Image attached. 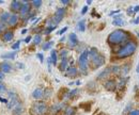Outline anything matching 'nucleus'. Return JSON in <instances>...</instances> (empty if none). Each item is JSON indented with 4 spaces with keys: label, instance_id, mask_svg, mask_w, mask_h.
<instances>
[{
    "label": "nucleus",
    "instance_id": "obj_1",
    "mask_svg": "<svg viewBox=\"0 0 139 115\" xmlns=\"http://www.w3.org/2000/svg\"><path fill=\"white\" fill-rule=\"evenodd\" d=\"M129 39H130V34L127 32L124 31V30L117 29L109 34V36H108V39H107V42H108V44H110V45H118L121 43H125Z\"/></svg>",
    "mask_w": 139,
    "mask_h": 115
},
{
    "label": "nucleus",
    "instance_id": "obj_2",
    "mask_svg": "<svg viewBox=\"0 0 139 115\" xmlns=\"http://www.w3.org/2000/svg\"><path fill=\"white\" fill-rule=\"evenodd\" d=\"M136 49H137V44L135 43V42H129V43H126L122 48H120V49L116 52L117 58L124 59V58L131 57L132 54L135 53Z\"/></svg>",
    "mask_w": 139,
    "mask_h": 115
},
{
    "label": "nucleus",
    "instance_id": "obj_3",
    "mask_svg": "<svg viewBox=\"0 0 139 115\" xmlns=\"http://www.w3.org/2000/svg\"><path fill=\"white\" fill-rule=\"evenodd\" d=\"M49 109H48L45 101H35L30 108V113L32 115H44Z\"/></svg>",
    "mask_w": 139,
    "mask_h": 115
},
{
    "label": "nucleus",
    "instance_id": "obj_4",
    "mask_svg": "<svg viewBox=\"0 0 139 115\" xmlns=\"http://www.w3.org/2000/svg\"><path fill=\"white\" fill-rule=\"evenodd\" d=\"M90 56V52L89 50H84L83 52H81V54L79 56V59H78V64H79V67H80V70L82 74L87 75L88 72V58Z\"/></svg>",
    "mask_w": 139,
    "mask_h": 115
},
{
    "label": "nucleus",
    "instance_id": "obj_5",
    "mask_svg": "<svg viewBox=\"0 0 139 115\" xmlns=\"http://www.w3.org/2000/svg\"><path fill=\"white\" fill-rule=\"evenodd\" d=\"M92 65H93V67H100V66H102L103 64L105 63V57L104 56H102V54L98 53V54H95L94 57H92Z\"/></svg>",
    "mask_w": 139,
    "mask_h": 115
},
{
    "label": "nucleus",
    "instance_id": "obj_6",
    "mask_svg": "<svg viewBox=\"0 0 139 115\" xmlns=\"http://www.w3.org/2000/svg\"><path fill=\"white\" fill-rule=\"evenodd\" d=\"M64 14H65V9H64V8H59V9H57L55 15H54V17L51 18L52 21L55 22L56 25H58V23L62 20V18L64 17Z\"/></svg>",
    "mask_w": 139,
    "mask_h": 115
},
{
    "label": "nucleus",
    "instance_id": "obj_7",
    "mask_svg": "<svg viewBox=\"0 0 139 115\" xmlns=\"http://www.w3.org/2000/svg\"><path fill=\"white\" fill-rule=\"evenodd\" d=\"M18 104H19V100H18V97H17V95L14 94V93L10 94V100H9L8 104H7L8 109H14Z\"/></svg>",
    "mask_w": 139,
    "mask_h": 115
},
{
    "label": "nucleus",
    "instance_id": "obj_8",
    "mask_svg": "<svg viewBox=\"0 0 139 115\" xmlns=\"http://www.w3.org/2000/svg\"><path fill=\"white\" fill-rule=\"evenodd\" d=\"M117 87H118V84H117V82L114 80H107L106 83H105V88L107 91H110V92L116 91Z\"/></svg>",
    "mask_w": 139,
    "mask_h": 115
},
{
    "label": "nucleus",
    "instance_id": "obj_9",
    "mask_svg": "<svg viewBox=\"0 0 139 115\" xmlns=\"http://www.w3.org/2000/svg\"><path fill=\"white\" fill-rule=\"evenodd\" d=\"M63 107H64V105L62 104V102H60V104H54L49 108V112H51L52 114H57V113H59L60 111L62 110Z\"/></svg>",
    "mask_w": 139,
    "mask_h": 115
},
{
    "label": "nucleus",
    "instance_id": "obj_10",
    "mask_svg": "<svg viewBox=\"0 0 139 115\" xmlns=\"http://www.w3.org/2000/svg\"><path fill=\"white\" fill-rule=\"evenodd\" d=\"M32 97L34 99H37V100H40L42 98H44V90L41 88V87L34 90L33 93H32Z\"/></svg>",
    "mask_w": 139,
    "mask_h": 115
},
{
    "label": "nucleus",
    "instance_id": "obj_11",
    "mask_svg": "<svg viewBox=\"0 0 139 115\" xmlns=\"http://www.w3.org/2000/svg\"><path fill=\"white\" fill-rule=\"evenodd\" d=\"M0 69H1L2 72H10L12 70V65L9 63V62H3L0 64Z\"/></svg>",
    "mask_w": 139,
    "mask_h": 115
},
{
    "label": "nucleus",
    "instance_id": "obj_12",
    "mask_svg": "<svg viewBox=\"0 0 139 115\" xmlns=\"http://www.w3.org/2000/svg\"><path fill=\"white\" fill-rule=\"evenodd\" d=\"M29 11H30V5H29V3H27V1H25L23 3V7H22V9H20V14H22V16H25V15H27L28 13H29Z\"/></svg>",
    "mask_w": 139,
    "mask_h": 115
},
{
    "label": "nucleus",
    "instance_id": "obj_13",
    "mask_svg": "<svg viewBox=\"0 0 139 115\" xmlns=\"http://www.w3.org/2000/svg\"><path fill=\"white\" fill-rule=\"evenodd\" d=\"M13 37H14V34L12 31H7L2 34V40L4 42H10V41L13 40Z\"/></svg>",
    "mask_w": 139,
    "mask_h": 115
},
{
    "label": "nucleus",
    "instance_id": "obj_14",
    "mask_svg": "<svg viewBox=\"0 0 139 115\" xmlns=\"http://www.w3.org/2000/svg\"><path fill=\"white\" fill-rule=\"evenodd\" d=\"M22 7H23V3L22 2H19V1H13L11 3V9L13 10L14 12H17V11H20V9H22Z\"/></svg>",
    "mask_w": 139,
    "mask_h": 115
},
{
    "label": "nucleus",
    "instance_id": "obj_15",
    "mask_svg": "<svg viewBox=\"0 0 139 115\" xmlns=\"http://www.w3.org/2000/svg\"><path fill=\"white\" fill-rule=\"evenodd\" d=\"M77 44H78L77 35H76L75 33L70 34V46H71V47H75Z\"/></svg>",
    "mask_w": 139,
    "mask_h": 115
},
{
    "label": "nucleus",
    "instance_id": "obj_16",
    "mask_svg": "<svg viewBox=\"0 0 139 115\" xmlns=\"http://www.w3.org/2000/svg\"><path fill=\"white\" fill-rule=\"evenodd\" d=\"M17 21H18V16L15 15V14H12L9 18V20H8V23L10 26H15L17 23Z\"/></svg>",
    "mask_w": 139,
    "mask_h": 115
},
{
    "label": "nucleus",
    "instance_id": "obj_17",
    "mask_svg": "<svg viewBox=\"0 0 139 115\" xmlns=\"http://www.w3.org/2000/svg\"><path fill=\"white\" fill-rule=\"evenodd\" d=\"M78 75V70L75 67H69L66 69V76H70V77H75Z\"/></svg>",
    "mask_w": 139,
    "mask_h": 115
},
{
    "label": "nucleus",
    "instance_id": "obj_18",
    "mask_svg": "<svg viewBox=\"0 0 139 115\" xmlns=\"http://www.w3.org/2000/svg\"><path fill=\"white\" fill-rule=\"evenodd\" d=\"M111 72V69L108 67V68H106L105 70H103L101 74L98 76V79H104V78H106V77H108V75H109Z\"/></svg>",
    "mask_w": 139,
    "mask_h": 115
},
{
    "label": "nucleus",
    "instance_id": "obj_19",
    "mask_svg": "<svg viewBox=\"0 0 139 115\" xmlns=\"http://www.w3.org/2000/svg\"><path fill=\"white\" fill-rule=\"evenodd\" d=\"M77 30L78 31H81V32H83L84 30H86V20L82 19L77 23Z\"/></svg>",
    "mask_w": 139,
    "mask_h": 115
},
{
    "label": "nucleus",
    "instance_id": "obj_20",
    "mask_svg": "<svg viewBox=\"0 0 139 115\" xmlns=\"http://www.w3.org/2000/svg\"><path fill=\"white\" fill-rule=\"evenodd\" d=\"M76 109L74 107H68L64 110V115H75Z\"/></svg>",
    "mask_w": 139,
    "mask_h": 115
},
{
    "label": "nucleus",
    "instance_id": "obj_21",
    "mask_svg": "<svg viewBox=\"0 0 139 115\" xmlns=\"http://www.w3.org/2000/svg\"><path fill=\"white\" fill-rule=\"evenodd\" d=\"M50 59H51L52 64L56 65L57 61H58V56H57V51L56 50H51V52H50Z\"/></svg>",
    "mask_w": 139,
    "mask_h": 115
},
{
    "label": "nucleus",
    "instance_id": "obj_22",
    "mask_svg": "<svg viewBox=\"0 0 139 115\" xmlns=\"http://www.w3.org/2000/svg\"><path fill=\"white\" fill-rule=\"evenodd\" d=\"M59 69L61 71H64V70L68 69V59H63L62 60L61 64H60V66H59Z\"/></svg>",
    "mask_w": 139,
    "mask_h": 115
},
{
    "label": "nucleus",
    "instance_id": "obj_23",
    "mask_svg": "<svg viewBox=\"0 0 139 115\" xmlns=\"http://www.w3.org/2000/svg\"><path fill=\"white\" fill-rule=\"evenodd\" d=\"M22 111H23V105L19 102V104L13 109V113H14L15 115H17V114H20V113H22Z\"/></svg>",
    "mask_w": 139,
    "mask_h": 115
},
{
    "label": "nucleus",
    "instance_id": "obj_24",
    "mask_svg": "<svg viewBox=\"0 0 139 115\" xmlns=\"http://www.w3.org/2000/svg\"><path fill=\"white\" fill-rule=\"evenodd\" d=\"M130 71V65H123V66H121V69H120V72H121V75H126L127 72Z\"/></svg>",
    "mask_w": 139,
    "mask_h": 115
},
{
    "label": "nucleus",
    "instance_id": "obj_25",
    "mask_svg": "<svg viewBox=\"0 0 139 115\" xmlns=\"http://www.w3.org/2000/svg\"><path fill=\"white\" fill-rule=\"evenodd\" d=\"M10 14L8 13V12H5V13L1 14V16H0V21L1 22H5V21H8L9 20V18H10Z\"/></svg>",
    "mask_w": 139,
    "mask_h": 115
},
{
    "label": "nucleus",
    "instance_id": "obj_26",
    "mask_svg": "<svg viewBox=\"0 0 139 115\" xmlns=\"http://www.w3.org/2000/svg\"><path fill=\"white\" fill-rule=\"evenodd\" d=\"M16 56V52H10V53H5V54H2L1 58L2 59H12L13 60Z\"/></svg>",
    "mask_w": 139,
    "mask_h": 115
},
{
    "label": "nucleus",
    "instance_id": "obj_27",
    "mask_svg": "<svg viewBox=\"0 0 139 115\" xmlns=\"http://www.w3.org/2000/svg\"><path fill=\"white\" fill-rule=\"evenodd\" d=\"M68 54H69L68 49H62L61 51H60V57H61V59H62V60L68 58Z\"/></svg>",
    "mask_w": 139,
    "mask_h": 115
},
{
    "label": "nucleus",
    "instance_id": "obj_28",
    "mask_svg": "<svg viewBox=\"0 0 139 115\" xmlns=\"http://www.w3.org/2000/svg\"><path fill=\"white\" fill-rule=\"evenodd\" d=\"M112 23L114 26H123L124 25V20L121 18V19H116V20H112Z\"/></svg>",
    "mask_w": 139,
    "mask_h": 115
},
{
    "label": "nucleus",
    "instance_id": "obj_29",
    "mask_svg": "<svg viewBox=\"0 0 139 115\" xmlns=\"http://www.w3.org/2000/svg\"><path fill=\"white\" fill-rule=\"evenodd\" d=\"M126 81H127V77H125V78H122V79L120 80L119 84H118V87H119V88H121L122 86H125V83H126Z\"/></svg>",
    "mask_w": 139,
    "mask_h": 115
},
{
    "label": "nucleus",
    "instance_id": "obj_30",
    "mask_svg": "<svg viewBox=\"0 0 139 115\" xmlns=\"http://www.w3.org/2000/svg\"><path fill=\"white\" fill-rule=\"evenodd\" d=\"M51 93H52V91L50 88H45V91H44V98H49L51 96Z\"/></svg>",
    "mask_w": 139,
    "mask_h": 115
},
{
    "label": "nucleus",
    "instance_id": "obj_31",
    "mask_svg": "<svg viewBox=\"0 0 139 115\" xmlns=\"http://www.w3.org/2000/svg\"><path fill=\"white\" fill-rule=\"evenodd\" d=\"M41 41H42V37H41V35L40 34H37L33 37V42H34V44L35 45H38V44H40L41 43Z\"/></svg>",
    "mask_w": 139,
    "mask_h": 115
},
{
    "label": "nucleus",
    "instance_id": "obj_32",
    "mask_svg": "<svg viewBox=\"0 0 139 115\" xmlns=\"http://www.w3.org/2000/svg\"><path fill=\"white\" fill-rule=\"evenodd\" d=\"M132 108H133V105H132V104H129L127 106L125 107V109H124V112H123V114H124V115H125V114H127V113L130 114V113H131V110H132Z\"/></svg>",
    "mask_w": 139,
    "mask_h": 115
},
{
    "label": "nucleus",
    "instance_id": "obj_33",
    "mask_svg": "<svg viewBox=\"0 0 139 115\" xmlns=\"http://www.w3.org/2000/svg\"><path fill=\"white\" fill-rule=\"evenodd\" d=\"M110 69H111V72H112V74H118V72H120L121 67H120V66H116V65H114V66H112Z\"/></svg>",
    "mask_w": 139,
    "mask_h": 115
},
{
    "label": "nucleus",
    "instance_id": "obj_34",
    "mask_svg": "<svg viewBox=\"0 0 139 115\" xmlns=\"http://www.w3.org/2000/svg\"><path fill=\"white\" fill-rule=\"evenodd\" d=\"M54 45V42H47V43H45V45H43V49L44 50H47L49 49V48Z\"/></svg>",
    "mask_w": 139,
    "mask_h": 115
},
{
    "label": "nucleus",
    "instance_id": "obj_35",
    "mask_svg": "<svg viewBox=\"0 0 139 115\" xmlns=\"http://www.w3.org/2000/svg\"><path fill=\"white\" fill-rule=\"evenodd\" d=\"M77 93H78V88H75V90H73V91H71V92L69 93V97H70V98H73Z\"/></svg>",
    "mask_w": 139,
    "mask_h": 115
},
{
    "label": "nucleus",
    "instance_id": "obj_36",
    "mask_svg": "<svg viewBox=\"0 0 139 115\" xmlns=\"http://www.w3.org/2000/svg\"><path fill=\"white\" fill-rule=\"evenodd\" d=\"M89 52H90V56L94 57L95 54H98V49H96V48H91V49L89 50Z\"/></svg>",
    "mask_w": 139,
    "mask_h": 115
},
{
    "label": "nucleus",
    "instance_id": "obj_37",
    "mask_svg": "<svg viewBox=\"0 0 139 115\" xmlns=\"http://www.w3.org/2000/svg\"><path fill=\"white\" fill-rule=\"evenodd\" d=\"M32 4L34 5L35 8H39V7H41V5H42V1H41V0H34V1H32Z\"/></svg>",
    "mask_w": 139,
    "mask_h": 115
},
{
    "label": "nucleus",
    "instance_id": "obj_38",
    "mask_svg": "<svg viewBox=\"0 0 139 115\" xmlns=\"http://www.w3.org/2000/svg\"><path fill=\"white\" fill-rule=\"evenodd\" d=\"M7 91V88H5V85L2 83V82H0V93H3Z\"/></svg>",
    "mask_w": 139,
    "mask_h": 115
},
{
    "label": "nucleus",
    "instance_id": "obj_39",
    "mask_svg": "<svg viewBox=\"0 0 139 115\" xmlns=\"http://www.w3.org/2000/svg\"><path fill=\"white\" fill-rule=\"evenodd\" d=\"M19 46H20V41L19 42H16V43L13 45V46H12V49H18V48H19Z\"/></svg>",
    "mask_w": 139,
    "mask_h": 115
},
{
    "label": "nucleus",
    "instance_id": "obj_40",
    "mask_svg": "<svg viewBox=\"0 0 139 115\" xmlns=\"http://www.w3.org/2000/svg\"><path fill=\"white\" fill-rule=\"evenodd\" d=\"M129 15H132V14H134V8L133 7H131V8H129L127 9V12H126Z\"/></svg>",
    "mask_w": 139,
    "mask_h": 115
},
{
    "label": "nucleus",
    "instance_id": "obj_41",
    "mask_svg": "<svg viewBox=\"0 0 139 115\" xmlns=\"http://www.w3.org/2000/svg\"><path fill=\"white\" fill-rule=\"evenodd\" d=\"M129 115H139V110H133Z\"/></svg>",
    "mask_w": 139,
    "mask_h": 115
},
{
    "label": "nucleus",
    "instance_id": "obj_42",
    "mask_svg": "<svg viewBox=\"0 0 139 115\" xmlns=\"http://www.w3.org/2000/svg\"><path fill=\"white\" fill-rule=\"evenodd\" d=\"M37 57L40 59V61H41V62H44V58H43V54H42V53H38V54H37Z\"/></svg>",
    "mask_w": 139,
    "mask_h": 115
},
{
    "label": "nucleus",
    "instance_id": "obj_43",
    "mask_svg": "<svg viewBox=\"0 0 139 115\" xmlns=\"http://www.w3.org/2000/svg\"><path fill=\"white\" fill-rule=\"evenodd\" d=\"M87 11H88V5H86V7H83L82 8V10H81V14L83 15V14H86L87 13Z\"/></svg>",
    "mask_w": 139,
    "mask_h": 115
},
{
    "label": "nucleus",
    "instance_id": "obj_44",
    "mask_svg": "<svg viewBox=\"0 0 139 115\" xmlns=\"http://www.w3.org/2000/svg\"><path fill=\"white\" fill-rule=\"evenodd\" d=\"M55 29H56V27H48L47 30H46V33H49V32H51L52 30H55Z\"/></svg>",
    "mask_w": 139,
    "mask_h": 115
},
{
    "label": "nucleus",
    "instance_id": "obj_45",
    "mask_svg": "<svg viewBox=\"0 0 139 115\" xmlns=\"http://www.w3.org/2000/svg\"><path fill=\"white\" fill-rule=\"evenodd\" d=\"M66 30H68V27H65V28H63L62 30H60V31L58 32V34H63V33L66 31Z\"/></svg>",
    "mask_w": 139,
    "mask_h": 115
},
{
    "label": "nucleus",
    "instance_id": "obj_46",
    "mask_svg": "<svg viewBox=\"0 0 139 115\" xmlns=\"http://www.w3.org/2000/svg\"><path fill=\"white\" fill-rule=\"evenodd\" d=\"M31 39H32V37H31V36H30V35H28V36H27V37L25 39V42H26V43H27V44H29V42H30V41H31Z\"/></svg>",
    "mask_w": 139,
    "mask_h": 115
},
{
    "label": "nucleus",
    "instance_id": "obj_47",
    "mask_svg": "<svg viewBox=\"0 0 139 115\" xmlns=\"http://www.w3.org/2000/svg\"><path fill=\"white\" fill-rule=\"evenodd\" d=\"M0 101H1V102H4V104H8V102H9L8 99H4V98H1V97H0Z\"/></svg>",
    "mask_w": 139,
    "mask_h": 115
},
{
    "label": "nucleus",
    "instance_id": "obj_48",
    "mask_svg": "<svg viewBox=\"0 0 139 115\" xmlns=\"http://www.w3.org/2000/svg\"><path fill=\"white\" fill-rule=\"evenodd\" d=\"M137 12H139V5L134 7V13H137Z\"/></svg>",
    "mask_w": 139,
    "mask_h": 115
},
{
    "label": "nucleus",
    "instance_id": "obj_49",
    "mask_svg": "<svg viewBox=\"0 0 139 115\" xmlns=\"http://www.w3.org/2000/svg\"><path fill=\"white\" fill-rule=\"evenodd\" d=\"M4 78V72H2L1 70H0V80H2Z\"/></svg>",
    "mask_w": 139,
    "mask_h": 115
},
{
    "label": "nucleus",
    "instance_id": "obj_50",
    "mask_svg": "<svg viewBox=\"0 0 139 115\" xmlns=\"http://www.w3.org/2000/svg\"><path fill=\"white\" fill-rule=\"evenodd\" d=\"M121 18H122V16H121V15H117V16L113 17V20H116V19H121Z\"/></svg>",
    "mask_w": 139,
    "mask_h": 115
},
{
    "label": "nucleus",
    "instance_id": "obj_51",
    "mask_svg": "<svg viewBox=\"0 0 139 115\" xmlns=\"http://www.w3.org/2000/svg\"><path fill=\"white\" fill-rule=\"evenodd\" d=\"M117 13H120V10H117V11H113V12H110V15H113V14H117Z\"/></svg>",
    "mask_w": 139,
    "mask_h": 115
},
{
    "label": "nucleus",
    "instance_id": "obj_52",
    "mask_svg": "<svg viewBox=\"0 0 139 115\" xmlns=\"http://www.w3.org/2000/svg\"><path fill=\"white\" fill-rule=\"evenodd\" d=\"M133 22H134V23H136V25H138V23H139V16L136 18V19L134 20V21H133Z\"/></svg>",
    "mask_w": 139,
    "mask_h": 115
},
{
    "label": "nucleus",
    "instance_id": "obj_53",
    "mask_svg": "<svg viewBox=\"0 0 139 115\" xmlns=\"http://www.w3.org/2000/svg\"><path fill=\"white\" fill-rule=\"evenodd\" d=\"M63 4H68L69 3V0H62V1H61Z\"/></svg>",
    "mask_w": 139,
    "mask_h": 115
},
{
    "label": "nucleus",
    "instance_id": "obj_54",
    "mask_svg": "<svg viewBox=\"0 0 139 115\" xmlns=\"http://www.w3.org/2000/svg\"><path fill=\"white\" fill-rule=\"evenodd\" d=\"M17 67H24V65H23V64H19V63H17Z\"/></svg>",
    "mask_w": 139,
    "mask_h": 115
},
{
    "label": "nucleus",
    "instance_id": "obj_55",
    "mask_svg": "<svg viewBox=\"0 0 139 115\" xmlns=\"http://www.w3.org/2000/svg\"><path fill=\"white\" fill-rule=\"evenodd\" d=\"M2 29H3V25H1V23H0V32L2 31Z\"/></svg>",
    "mask_w": 139,
    "mask_h": 115
},
{
    "label": "nucleus",
    "instance_id": "obj_56",
    "mask_svg": "<svg viewBox=\"0 0 139 115\" xmlns=\"http://www.w3.org/2000/svg\"><path fill=\"white\" fill-rule=\"evenodd\" d=\"M26 32H27V29H24V30H23V31H22V33H23V34H25Z\"/></svg>",
    "mask_w": 139,
    "mask_h": 115
},
{
    "label": "nucleus",
    "instance_id": "obj_57",
    "mask_svg": "<svg viewBox=\"0 0 139 115\" xmlns=\"http://www.w3.org/2000/svg\"><path fill=\"white\" fill-rule=\"evenodd\" d=\"M91 2H92L91 0H88V1H87V4H88V5H89V4H91Z\"/></svg>",
    "mask_w": 139,
    "mask_h": 115
},
{
    "label": "nucleus",
    "instance_id": "obj_58",
    "mask_svg": "<svg viewBox=\"0 0 139 115\" xmlns=\"http://www.w3.org/2000/svg\"><path fill=\"white\" fill-rule=\"evenodd\" d=\"M76 84L77 85H80V81H76Z\"/></svg>",
    "mask_w": 139,
    "mask_h": 115
},
{
    "label": "nucleus",
    "instance_id": "obj_59",
    "mask_svg": "<svg viewBox=\"0 0 139 115\" xmlns=\"http://www.w3.org/2000/svg\"><path fill=\"white\" fill-rule=\"evenodd\" d=\"M136 71H137V72H138V74H139V65L137 66V69H136Z\"/></svg>",
    "mask_w": 139,
    "mask_h": 115
},
{
    "label": "nucleus",
    "instance_id": "obj_60",
    "mask_svg": "<svg viewBox=\"0 0 139 115\" xmlns=\"http://www.w3.org/2000/svg\"><path fill=\"white\" fill-rule=\"evenodd\" d=\"M0 3H3V1H2V0H0Z\"/></svg>",
    "mask_w": 139,
    "mask_h": 115
},
{
    "label": "nucleus",
    "instance_id": "obj_61",
    "mask_svg": "<svg viewBox=\"0 0 139 115\" xmlns=\"http://www.w3.org/2000/svg\"><path fill=\"white\" fill-rule=\"evenodd\" d=\"M137 34H138V37H139V31H138V32H137Z\"/></svg>",
    "mask_w": 139,
    "mask_h": 115
}]
</instances>
